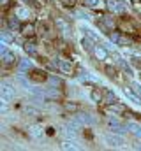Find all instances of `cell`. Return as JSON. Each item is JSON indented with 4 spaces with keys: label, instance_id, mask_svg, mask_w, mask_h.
Masks as SVG:
<instances>
[{
    "label": "cell",
    "instance_id": "4",
    "mask_svg": "<svg viewBox=\"0 0 141 151\" xmlns=\"http://www.w3.org/2000/svg\"><path fill=\"white\" fill-rule=\"evenodd\" d=\"M124 93H125V97L132 102V104H136V106H141V97L140 95H136V93H132L129 88H124Z\"/></svg>",
    "mask_w": 141,
    "mask_h": 151
},
{
    "label": "cell",
    "instance_id": "5",
    "mask_svg": "<svg viewBox=\"0 0 141 151\" xmlns=\"http://www.w3.org/2000/svg\"><path fill=\"white\" fill-rule=\"evenodd\" d=\"M14 12H16V18H20V19H28L30 18V11L27 7H18Z\"/></svg>",
    "mask_w": 141,
    "mask_h": 151
},
{
    "label": "cell",
    "instance_id": "19",
    "mask_svg": "<svg viewBox=\"0 0 141 151\" xmlns=\"http://www.w3.org/2000/svg\"><path fill=\"white\" fill-rule=\"evenodd\" d=\"M132 88H134V91L141 97V84H140V83H132Z\"/></svg>",
    "mask_w": 141,
    "mask_h": 151
},
{
    "label": "cell",
    "instance_id": "21",
    "mask_svg": "<svg viewBox=\"0 0 141 151\" xmlns=\"http://www.w3.org/2000/svg\"><path fill=\"white\" fill-rule=\"evenodd\" d=\"M2 40H5V42H9V40H11V35H9L7 32H4V34H2Z\"/></svg>",
    "mask_w": 141,
    "mask_h": 151
},
{
    "label": "cell",
    "instance_id": "14",
    "mask_svg": "<svg viewBox=\"0 0 141 151\" xmlns=\"http://www.w3.org/2000/svg\"><path fill=\"white\" fill-rule=\"evenodd\" d=\"M81 77H83V79H88V81H94V83H99V79H97L95 76H92V74H90V72H88V70H85V72H83V76H81Z\"/></svg>",
    "mask_w": 141,
    "mask_h": 151
},
{
    "label": "cell",
    "instance_id": "9",
    "mask_svg": "<svg viewBox=\"0 0 141 151\" xmlns=\"http://www.w3.org/2000/svg\"><path fill=\"white\" fill-rule=\"evenodd\" d=\"M94 53H95V56H97L99 60H106V58H108V53H106V49L99 47V46H97V47L94 49Z\"/></svg>",
    "mask_w": 141,
    "mask_h": 151
},
{
    "label": "cell",
    "instance_id": "22",
    "mask_svg": "<svg viewBox=\"0 0 141 151\" xmlns=\"http://www.w3.org/2000/svg\"><path fill=\"white\" fill-rule=\"evenodd\" d=\"M49 81H51L53 84H62V81H60V79H57V77H49Z\"/></svg>",
    "mask_w": 141,
    "mask_h": 151
},
{
    "label": "cell",
    "instance_id": "20",
    "mask_svg": "<svg viewBox=\"0 0 141 151\" xmlns=\"http://www.w3.org/2000/svg\"><path fill=\"white\" fill-rule=\"evenodd\" d=\"M92 99H94L95 102H99V100H101V93H99V91H92Z\"/></svg>",
    "mask_w": 141,
    "mask_h": 151
},
{
    "label": "cell",
    "instance_id": "13",
    "mask_svg": "<svg viewBox=\"0 0 141 151\" xmlns=\"http://www.w3.org/2000/svg\"><path fill=\"white\" fill-rule=\"evenodd\" d=\"M2 58H4V62H5V63H11V62L14 60V55H12V53H9V51H4V53H2Z\"/></svg>",
    "mask_w": 141,
    "mask_h": 151
},
{
    "label": "cell",
    "instance_id": "15",
    "mask_svg": "<svg viewBox=\"0 0 141 151\" xmlns=\"http://www.w3.org/2000/svg\"><path fill=\"white\" fill-rule=\"evenodd\" d=\"M46 95H49V97H55V99H57V97H60V93H58L57 90H53V88H48V90H46Z\"/></svg>",
    "mask_w": 141,
    "mask_h": 151
},
{
    "label": "cell",
    "instance_id": "2",
    "mask_svg": "<svg viewBox=\"0 0 141 151\" xmlns=\"http://www.w3.org/2000/svg\"><path fill=\"white\" fill-rule=\"evenodd\" d=\"M106 142H108L109 146L118 148V146L125 144V139H124V137H120V135H111V134H108V135H106Z\"/></svg>",
    "mask_w": 141,
    "mask_h": 151
},
{
    "label": "cell",
    "instance_id": "7",
    "mask_svg": "<svg viewBox=\"0 0 141 151\" xmlns=\"http://www.w3.org/2000/svg\"><path fill=\"white\" fill-rule=\"evenodd\" d=\"M58 67H60L65 74H70V72H72V65H70L69 62H65V60H60V62H58Z\"/></svg>",
    "mask_w": 141,
    "mask_h": 151
},
{
    "label": "cell",
    "instance_id": "11",
    "mask_svg": "<svg viewBox=\"0 0 141 151\" xmlns=\"http://www.w3.org/2000/svg\"><path fill=\"white\" fill-rule=\"evenodd\" d=\"M85 4H86L88 7H92V9H99V7H102V2H101V0H85Z\"/></svg>",
    "mask_w": 141,
    "mask_h": 151
},
{
    "label": "cell",
    "instance_id": "24",
    "mask_svg": "<svg viewBox=\"0 0 141 151\" xmlns=\"http://www.w3.org/2000/svg\"><path fill=\"white\" fill-rule=\"evenodd\" d=\"M134 148H136V150H141V144H140V142H138V144H136Z\"/></svg>",
    "mask_w": 141,
    "mask_h": 151
},
{
    "label": "cell",
    "instance_id": "3",
    "mask_svg": "<svg viewBox=\"0 0 141 151\" xmlns=\"http://www.w3.org/2000/svg\"><path fill=\"white\" fill-rule=\"evenodd\" d=\"M57 27L60 28V34L64 35L65 39H70L72 37V32H70V27L64 21V19H57Z\"/></svg>",
    "mask_w": 141,
    "mask_h": 151
},
{
    "label": "cell",
    "instance_id": "17",
    "mask_svg": "<svg viewBox=\"0 0 141 151\" xmlns=\"http://www.w3.org/2000/svg\"><path fill=\"white\" fill-rule=\"evenodd\" d=\"M21 69H32V62H30V60L21 62Z\"/></svg>",
    "mask_w": 141,
    "mask_h": 151
},
{
    "label": "cell",
    "instance_id": "23",
    "mask_svg": "<svg viewBox=\"0 0 141 151\" xmlns=\"http://www.w3.org/2000/svg\"><path fill=\"white\" fill-rule=\"evenodd\" d=\"M62 2H65V5H69V4H72V0H62Z\"/></svg>",
    "mask_w": 141,
    "mask_h": 151
},
{
    "label": "cell",
    "instance_id": "16",
    "mask_svg": "<svg viewBox=\"0 0 141 151\" xmlns=\"http://www.w3.org/2000/svg\"><path fill=\"white\" fill-rule=\"evenodd\" d=\"M25 51H27V53H32V55H34V53H35L34 44H28V42H27V44H25Z\"/></svg>",
    "mask_w": 141,
    "mask_h": 151
},
{
    "label": "cell",
    "instance_id": "12",
    "mask_svg": "<svg viewBox=\"0 0 141 151\" xmlns=\"http://www.w3.org/2000/svg\"><path fill=\"white\" fill-rule=\"evenodd\" d=\"M30 134H32L34 137H42V135H44V130H42L41 127H32V128H30Z\"/></svg>",
    "mask_w": 141,
    "mask_h": 151
},
{
    "label": "cell",
    "instance_id": "1",
    "mask_svg": "<svg viewBox=\"0 0 141 151\" xmlns=\"http://www.w3.org/2000/svg\"><path fill=\"white\" fill-rule=\"evenodd\" d=\"M108 9L115 14H120L125 11V4L122 0H108Z\"/></svg>",
    "mask_w": 141,
    "mask_h": 151
},
{
    "label": "cell",
    "instance_id": "18",
    "mask_svg": "<svg viewBox=\"0 0 141 151\" xmlns=\"http://www.w3.org/2000/svg\"><path fill=\"white\" fill-rule=\"evenodd\" d=\"M106 100H108V102H109V100H116L115 93H113V91H106Z\"/></svg>",
    "mask_w": 141,
    "mask_h": 151
},
{
    "label": "cell",
    "instance_id": "10",
    "mask_svg": "<svg viewBox=\"0 0 141 151\" xmlns=\"http://www.w3.org/2000/svg\"><path fill=\"white\" fill-rule=\"evenodd\" d=\"M81 44H83V49H86V51H94V49H95V47L92 46V40H90L88 37L81 39Z\"/></svg>",
    "mask_w": 141,
    "mask_h": 151
},
{
    "label": "cell",
    "instance_id": "6",
    "mask_svg": "<svg viewBox=\"0 0 141 151\" xmlns=\"http://www.w3.org/2000/svg\"><path fill=\"white\" fill-rule=\"evenodd\" d=\"M60 148H62V150H79V146H78L74 141H69V139L64 141V142L60 144Z\"/></svg>",
    "mask_w": 141,
    "mask_h": 151
},
{
    "label": "cell",
    "instance_id": "8",
    "mask_svg": "<svg viewBox=\"0 0 141 151\" xmlns=\"http://www.w3.org/2000/svg\"><path fill=\"white\" fill-rule=\"evenodd\" d=\"M127 128H131L136 135H140V137H141V125L134 123V121H129V123H127Z\"/></svg>",
    "mask_w": 141,
    "mask_h": 151
}]
</instances>
